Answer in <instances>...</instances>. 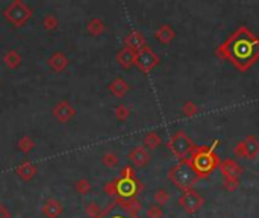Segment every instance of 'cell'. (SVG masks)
<instances>
[{
  "label": "cell",
  "mask_w": 259,
  "mask_h": 218,
  "mask_svg": "<svg viewBox=\"0 0 259 218\" xmlns=\"http://www.w3.org/2000/svg\"><path fill=\"white\" fill-rule=\"evenodd\" d=\"M197 179V174L196 171L193 170L191 165L188 164H184V165H179L175 171V182L181 186V188H190Z\"/></svg>",
  "instance_id": "1"
},
{
  "label": "cell",
  "mask_w": 259,
  "mask_h": 218,
  "mask_svg": "<svg viewBox=\"0 0 259 218\" xmlns=\"http://www.w3.org/2000/svg\"><path fill=\"white\" fill-rule=\"evenodd\" d=\"M171 147H173V152H175L178 156L184 158L187 156L191 149H193V142L190 141V138L182 133V132H178L175 136H173V142H171Z\"/></svg>",
  "instance_id": "2"
},
{
  "label": "cell",
  "mask_w": 259,
  "mask_h": 218,
  "mask_svg": "<svg viewBox=\"0 0 259 218\" xmlns=\"http://www.w3.org/2000/svg\"><path fill=\"white\" fill-rule=\"evenodd\" d=\"M99 218H135V215H134L132 209H129L120 203H115L109 209H106Z\"/></svg>",
  "instance_id": "3"
},
{
  "label": "cell",
  "mask_w": 259,
  "mask_h": 218,
  "mask_svg": "<svg viewBox=\"0 0 259 218\" xmlns=\"http://www.w3.org/2000/svg\"><path fill=\"white\" fill-rule=\"evenodd\" d=\"M182 206L188 210V212H196L200 206H202V198L197 192L188 191L184 197H182Z\"/></svg>",
  "instance_id": "4"
},
{
  "label": "cell",
  "mask_w": 259,
  "mask_h": 218,
  "mask_svg": "<svg viewBox=\"0 0 259 218\" xmlns=\"http://www.w3.org/2000/svg\"><path fill=\"white\" fill-rule=\"evenodd\" d=\"M194 164L199 171H208L212 168V156L209 153H202L196 158Z\"/></svg>",
  "instance_id": "5"
},
{
  "label": "cell",
  "mask_w": 259,
  "mask_h": 218,
  "mask_svg": "<svg viewBox=\"0 0 259 218\" xmlns=\"http://www.w3.org/2000/svg\"><path fill=\"white\" fill-rule=\"evenodd\" d=\"M221 173L224 177L227 179H235L236 174L239 173V167L235 161H226L223 165H221Z\"/></svg>",
  "instance_id": "6"
},
{
  "label": "cell",
  "mask_w": 259,
  "mask_h": 218,
  "mask_svg": "<svg viewBox=\"0 0 259 218\" xmlns=\"http://www.w3.org/2000/svg\"><path fill=\"white\" fill-rule=\"evenodd\" d=\"M244 149H245V153H247L248 156H251V158L256 156V155L259 153V141H257L256 138H253V136L247 138V139H245Z\"/></svg>",
  "instance_id": "7"
},
{
  "label": "cell",
  "mask_w": 259,
  "mask_h": 218,
  "mask_svg": "<svg viewBox=\"0 0 259 218\" xmlns=\"http://www.w3.org/2000/svg\"><path fill=\"white\" fill-rule=\"evenodd\" d=\"M134 191H135L134 182H131V180H123V182L120 183V192H121L123 195H131V194H134Z\"/></svg>",
  "instance_id": "8"
},
{
  "label": "cell",
  "mask_w": 259,
  "mask_h": 218,
  "mask_svg": "<svg viewBox=\"0 0 259 218\" xmlns=\"http://www.w3.org/2000/svg\"><path fill=\"white\" fill-rule=\"evenodd\" d=\"M168 197H170V195H168V192H167V191H159V192H158V195H156V198H158L161 203H165V201L168 200Z\"/></svg>",
  "instance_id": "9"
}]
</instances>
